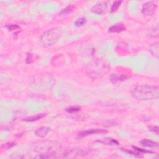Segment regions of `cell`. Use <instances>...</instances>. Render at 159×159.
<instances>
[{
	"label": "cell",
	"mask_w": 159,
	"mask_h": 159,
	"mask_svg": "<svg viewBox=\"0 0 159 159\" xmlns=\"http://www.w3.org/2000/svg\"><path fill=\"white\" fill-rule=\"evenodd\" d=\"M134 49H131V46L129 44L124 42H121L116 47V51L119 52V54H121V56H127Z\"/></svg>",
	"instance_id": "8992f818"
},
{
	"label": "cell",
	"mask_w": 159,
	"mask_h": 159,
	"mask_svg": "<svg viewBox=\"0 0 159 159\" xmlns=\"http://www.w3.org/2000/svg\"><path fill=\"white\" fill-rule=\"evenodd\" d=\"M33 62V55L30 53H27V57L26 59V62L27 64H31Z\"/></svg>",
	"instance_id": "44dd1931"
},
{
	"label": "cell",
	"mask_w": 159,
	"mask_h": 159,
	"mask_svg": "<svg viewBox=\"0 0 159 159\" xmlns=\"http://www.w3.org/2000/svg\"><path fill=\"white\" fill-rule=\"evenodd\" d=\"M73 8H74V7H73L72 5H69L67 7H66L65 9L61 10L59 12V14H62V15L69 14V13H72V12L73 11Z\"/></svg>",
	"instance_id": "2e32d148"
},
{
	"label": "cell",
	"mask_w": 159,
	"mask_h": 159,
	"mask_svg": "<svg viewBox=\"0 0 159 159\" xmlns=\"http://www.w3.org/2000/svg\"><path fill=\"white\" fill-rule=\"evenodd\" d=\"M108 3L106 1H101L96 4L93 8H91V11L93 13L98 14V15H103L105 14L108 11Z\"/></svg>",
	"instance_id": "5b68a950"
},
{
	"label": "cell",
	"mask_w": 159,
	"mask_h": 159,
	"mask_svg": "<svg viewBox=\"0 0 159 159\" xmlns=\"http://www.w3.org/2000/svg\"><path fill=\"white\" fill-rule=\"evenodd\" d=\"M80 109H81L80 107L78 106H72V107L66 108V111L69 113L72 114V113H75L79 111H80Z\"/></svg>",
	"instance_id": "e0dca14e"
},
{
	"label": "cell",
	"mask_w": 159,
	"mask_h": 159,
	"mask_svg": "<svg viewBox=\"0 0 159 159\" xmlns=\"http://www.w3.org/2000/svg\"><path fill=\"white\" fill-rule=\"evenodd\" d=\"M149 129L153 132H154L156 135H158V127L157 126H153V127H149Z\"/></svg>",
	"instance_id": "7402d4cb"
},
{
	"label": "cell",
	"mask_w": 159,
	"mask_h": 159,
	"mask_svg": "<svg viewBox=\"0 0 159 159\" xmlns=\"http://www.w3.org/2000/svg\"><path fill=\"white\" fill-rule=\"evenodd\" d=\"M85 154V152L82 149H73L66 153L65 155H64L63 158H74L83 156Z\"/></svg>",
	"instance_id": "9c48e42d"
},
{
	"label": "cell",
	"mask_w": 159,
	"mask_h": 159,
	"mask_svg": "<svg viewBox=\"0 0 159 159\" xmlns=\"http://www.w3.org/2000/svg\"><path fill=\"white\" fill-rule=\"evenodd\" d=\"M152 35V37H154V38H158V26H157L156 29H154V30H153L152 33L151 34Z\"/></svg>",
	"instance_id": "cb8c5ba5"
},
{
	"label": "cell",
	"mask_w": 159,
	"mask_h": 159,
	"mask_svg": "<svg viewBox=\"0 0 159 159\" xmlns=\"http://www.w3.org/2000/svg\"><path fill=\"white\" fill-rule=\"evenodd\" d=\"M150 52L153 56L155 57H158V43L155 42L150 47Z\"/></svg>",
	"instance_id": "9a60e30c"
},
{
	"label": "cell",
	"mask_w": 159,
	"mask_h": 159,
	"mask_svg": "<svg viewBox=\"0 0 159 159\" xmlns=\"http://www.w3.org/2000/svg\"><path fill=\"white\" fill-rule=\"evenodd\" d=\"M6 27L9 30H14L20 28V26L17 25V24H7V25L6 26Z\"/></svg>",
	"instance_id": "ffe728a7"
},
{
	"label": "cell",
	"mask_w": 159,
	"mask_h": 159,
	"mask_svg": "<svg viewBox=\"0 0 159 159\" xmlns=\"http://www.w3.org/2000/svg\"><path fill=\"white\" fill-rule=\"evenodd\" d=\"M51 131V128L46 126H43L37 129L35 131V136L39 137H46L48 133Z\"/></svg>",
	"instance_id": "30bf717a"
},
{
	"label": "cell",
	"mask_w": 159,
	"mask_h": 159,
	"mask_svg": "<svg viewBox=\"0 0 159 159\" xmlns=\"http://www.w3.org/2000/svg\"><path fill=\"white\" fill-rule=\"evenodd\" d=\"M107 131L103 129H91L87 131H84L80 132L78 134L79 137H84L90 135H93V134H103V133H106Z\"/></svg>",
	"instance_id": "52a82bcc"
},
{
	"label": "cell",
	"mask_w": 159,
	"mask_h": 159,
	"mask_svg": "<svg viewBox=\"0 0 159 159\" xmlns=\"http://www.w3.org/2000/svg\"><path fill=\"white\" fill-rule=\"evenodd\" d=\"M63 33V29L60 27H55L48 29L42 34L40 43L44 47L53 46L58 41Z\"/></svg>",
	"instance_id": "3957f363"
},
{
	"label": "cell",
	"mask_w": 159,
	"mask_h": 159,
	"mask_svg": "<svg viewBox=\"0 0 159 159\" xmlns=\"http://www.w3.org/2000/svg\"><path fill=\"white\" fill-rule=\"evenodd\" d=\"M86 22V19L84 17L79 18V19L77 20V21L75 22V25L77 27H81Z\"/></svg>",
	"instance_id": "d6986e66"
},
{
	"label": "cell",
	"mask_w": 159,
	"mask_h": 159,
	"mask_svg": "<svg viewBox=\"0 0 159 159\" xmlns=\"http://www.w3.org/2000/svg\"><path fill=\"white\" fill-rule=\"evenodd\" d=\"M122 3H123V1H114V3L112 5L111 8V13H113V12H115L116 11H117L118 9V8H119V7L121 6Z\"/></svg>",
	"instance_id": "ac0fdd59"
},
{
	"label": "cell",
	"mask_w": 159,
	"mask_h": 159,
	"mask_svg": "<svg viewBox=\"0 0 159 159\" xmlns=\"http://www.w3.org/2000/svg\"><path fill=\"white\" fill-rule=\"evenodd\" d=\"M98 142L102 143L103 144H105V145H119V143L117 141V140L114 139H111V138H107L103 140H98Z\"/></svg>",
	"instance_id": "4fadbf2b"
},
{
	"label": "cell",
	"mask_w": 159,
	"mask_h": 159,
	"mask_svg": "<svg viewBox=\"0 0 159 159\" xmlns=\"http://www.w3.org/2000/svg\"><path fill=\"white\" fill-rule=\"evenodd\" d=\"M140 144L143 146L147 147H158V142L152 141V140L149 139H143L140 141Z\"/></svg>",
	"instance_id": "7c38bea8"
},
{
	"label": "cell",
	"mask_w": 159,
	"mask_h": 159,
	"mask_svg": "<svg viewBox=\"0 0 159 159\" xmlns=\"http://www.w3.org/2000/svg\"><path fill=\"white\" fill-rule=\"evenodd\" d=\"M46 116V114H39L35 116H30V117H28L26 119H24V121L26 122H35L37 121H39Z\"/></svg>",
	"instance_id": "5bb4252c"
},
{
	"label": "cell",
	"mask_w": 159,
	"mask_h": 159,
	"mask_svg": "<svg viewBox=\"0 0 159 159\" xmlns=\"http://www.w3.org/2000/svg\"><path fill=\"white\" fill-rule=\"evenodd\" d=\"M157 8V4L154 1H149L144 3L142 8V13L145 16H152Z\"/></svg>",
	"instance_id": "277c9868"
},
{
	"label": "cell",
	"mask_w": 159,
	"mask_h": 159,
	"mask_svg": "<svg viewBox=\"0 0 159 159\" xmlns=\"http://www.w3.org/2000/svg\"><path fill=\"white\" fill-rule=\"evenodd\" d=\"M126 27L124 26V24L122 23L116 24L115 25H113L109 29V33H121L126 30Z\"/></svg>",
	"instance_id": "8fae6325"
},
{
	"label": "cell",
	"mask_w": 159,
	"mask_h": 159,
	"mask_svg": "<svg viewBox=\"0 0 159 159\" xmlns=\"http://www.w3.org/2000/svg\"><path fill=\"white\" fill-rule=\"evenodd\" d=\"M131 93L132 96L138 100L148 101L158 98L159 88L154 85L140 84L136 85Z\"/></svg>",
	"instance_id": "7a4b0ae2"
},
{
	"label": "cell",
	"mask_w": 159,
	"mask_h": 159,
	"mask_svg": "<svg viewBox=\"0 0 159 159\" xmlns=\"http://www.w3.org/2000/svg\"><path fill=\"white\" fill-rule=\"evenodd\" d=\"M14 145H15V144L14 143H7V144H4L3 145V147H4V149H9V148L12 147H13Z\"/></svg>",
	"instance_id": "603a6c76"
},
{
	"label": "cell",
	"mask_w": 159,
	"mask_h": 159,
	"mask_svg": "<svg viewBox=\"0 0 159 159\" xmlns=\"http://www.w3.org/2000/svg\"><path fill=\"white\" fill-rule=\"evenodd\" d=\"M130 77L126 75H121V74H111L110 76V81L112 83L116 84L118 82H121L127 80Z\"/></svg>",
	"instance_id": "ba28073f"
},
{
	"label": "cell",
	"mask_w": 159,
	"mask_h": 159,
	"mask_svg": "<svg viewBox=\"0 0 159 159\" xmlns=\"http://www.w3.org/2000/svg\"><path fill=\"white\" fill-rule=\"evenodd\" d=\"M110 64L104 59H95L89 62L87 66V75L93 80H98L109 72Z\"/></svg>",
	"instance_id": "6da1fadb"
}]
</instances>
